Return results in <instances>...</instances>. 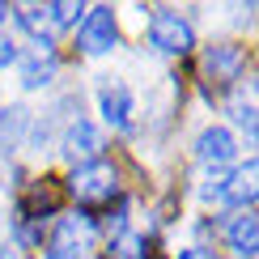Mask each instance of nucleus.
Segmentation results:
<instances>
[{
  "instance_id": "obj_7",
  "label": "nucleus",
  "mask_w": 259,
  "mask_h": 259,
  "mask_svg": "<svg viewBox=\"0 0 259 259\" xmlns=\"http://www.w3.org/2000/svg\"><path fill=\"white\" fill-rule=\"evenodd\" d=\"M204 196L217 200V204H234V208L251 204V196H255V166H246V170H238V175L221 179L217 187H204Z\"/></svg>"
},
{
  "instance_id": "obj_15",
  "label": "nucleus",
  "mask_w": 259,
  "mask_h": 259,
  "mask_svg": "<svg viewBox=\"0 0 259 259\" xmlns=\"http://www.w3.org/2000/svg\"><path fill=\"white\" fill-rule=\"evenodd\" d=\"M13 60H17V47L9 42V34H0V68H9Z\"/></svg>"
},
{
  "instance_id": "obj_8",
  "label": "nucleus",
  "mask_w": 259,
  "mask_h": 259,
  "mask_svg": "<svg viewBox=\"0 0 259 259\" xmlns=\"http://www.w3.org/2000/svg\"><path fill=\"white\" fill-rule=\"evenodd\" d=\"M102 149V136H98V127H94L90 119H77L64 132V153H68L72 161L77 157H85V161H94V153Z\"/></svg>"
},
{
  "instance_id": "obj_16",
  "label": "nucleus",
  "mask_w": 259,
  "mask_h": 259,
  "mask_svg": "<svg viewBox=\"0 0 259 259\" xmlns=\"http://www.w3.org/2000/svg\"><path fill=\"white\" fill-rule=\"evenodd\" d=\"M179 259H208V255H204V251H183Z\"/></svg>"
},
{
  "instance_id": "obj_4",
  "label": "nucleus",
  "mask_w": 259,
  "mask_h": 259,
  "mask_svg": "<svg viewBox=\"0 0 259 259\" xmlns=\"http://www.w3.org/2000/svg\"><path fill=\"white\" fill-rule=\"evenodd\" d=\"M119 42V26H115V13L106 5L90 9V17H85L81 26V51L85 56H106V51Z\"/></svg>"
},
{
  "instance_id": "obj_5",
  "label": "nucleus",
  "mask_w": 259,
  "mask_h": 259,
  "mask_svg": "<svg viewBox=\"0 0 259 259\" xmlns=\"http://www.w3.org/2000/svg\"><path fill=\"white\" fill-rule=\"evenodd\" d=\"M196 157L204 166H230L238 157V140H234L230 127H204L196 140Z\"/></svg>"
},
{
  "instance_id": "obj_3",
  "label": "nucleus",
  "mask_w": 259,
  "mask_h": 259,
  "mask_svg": "<svg viewBox=\"0 0 259 259\" xmlns=\"http://www.w3.org/2000/svg\"><path fill=\"white\" fill-rule=\"evenodd\" d=\"M68 187H72V196H81V200H111L115 196V166L102 161V157L81 161V166L72 170Z\"/></svg>"
},
{
  "instance_id": "obj_9",
  "label": "nucleus",
  "mask_w": 259,
  "mask_h": 259,
  "mask_svg": "<svg viewBox=\"0 0 259 259\" xmlns=\"http://www.w3.org/2000/svg\"><path fill=\"white\" fill-rule=\"evenodd\" d=\"M242 47H208V56H204V68H208V77L212 81H234L242 72Z\"/></svg>"
},
{
  "instance_id": "obj_13",
  "label": "nucleus",
  "mask_w": 259,
  "mask_h": 259,
  "mask_svg": "<svg viewBox=\"0 0 259 259\" xmlns=\"http://www.w3.org/2000/svg\"><path fill=\"white\" fill-rule=\"evenodd\" d=\"M38 13H42V21H47V26L64 30V26H72L85 9H81V5H47V9H38Z\"/></svg>"
},
{
  "instance_id": "obj_12",
  "label": "nucleus",
  "mask_w": 259,
  "mask_h": 259,
  "mask_svg": "<svg viewBox=\"0 0 259 259\" xmlns=\"http://www.w3.org/2000/svg\"><path fill=\"white\" fill-rule=\"evenodd\" d=\"M230 246L238 259H255V212H238L230 221Z\"/></svg>"
},
{
  "instance_id": "obj_1",
  "label": "nucleus",
  "mask_w": 259,
  "mask_h": 259,
  "mask_svg": "<svg viewBox=\"0 0 259 259\" xmlns=\"http://www.w3.org/2000/svg\"><path fill=\"white\" fill-rule=\"evenodd\" d=\"M90 246H94V221L85 212H68V217L56 221L47 259H90Z\"/></svg>"
},
{
  "instance_id": "obj_2",
  "label": "nucleus",
  "mask_w": 259,
  "mask_h": 259,
  "mask_svg": "<svg viewBox=\"0 0 259 259\" xmlns=\"http://www.w3.org/2000/svg\"><path fill=\"white\" fill-rule=\"evenodd\" d=\"M149 42H153L157 51H166V56H187L196 38H191V26H187L179 13L157 9V13L149 17Z\"/></svg>"
},
{
  "instance_id": "obj_6",
  "label": "nucleus",
  "mask_w": 259,
  "mask_h": 259,
  "mask_svg": "<svg viewBox=\"0 0 259 259\" xmlns=\"http://www.w3.org/2000/svg\"><path fill=\"white\" fill-rule=\"evenodd\" d=\"M98 111H102V119L111 127H127V119H132V90H127L123 81L106 77L98 85Z\"/></svg>"
},
{
  "instance_id": "obj_10",
  "label": "nucleus",
  "mask_w": 259,
  "mask_h": 259,
  "mask_svg": "<svg viewBox=\"0 0 259 259\" xmlns=\"http://www.w3.org/2000/svg\"><path fill=\"white\" fill-rule=\"evenodd\" d=\"M26 127H30V111H26V106H9V111H0V149H5V153L21 149Z\"/></svg>"
},
{
  "instance_id": "obj_14",
  "label": "nucleus",
  "mask_w": 259,
  "mask_h": 259,
  "mask_svg": "<svg viewBox=\"0 0 259 259\" xmlns=\"http://www.w3.org/2000/svg\"><path fill=\"white\" fill-rule=\"evenodd\" d=\"M234 119H238L246 132H255V106L251 102H238V106H234Z\"/></svg>"
},
{
  "instance_id": "obj_11",
  "label": "nucleus",
  "mask_w": 259,
  "mask_h": 259,
  "mask_svg": "<svg viewBox=\"0 0 259 259\" xmlns=\"http://www.w3.org/2000/svg\"><path fill=\"white\" fill-rule=\"evenodd\" d=\"M51 77H56V56L51 51H34V56L21 64V85L26 90H42Z\"/></svg>"
}]
</instances>
